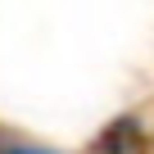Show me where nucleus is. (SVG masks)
<instances>
[{
    "label": "nucleus",
    "mask_w": 154,
    "mask_h": 154,
    "mask_svg": "<svg viewBox=\"0 0 154 154\" xmlns=\"http://www.w3.org/2000/svg\"><path fill=\"white\" fill-rule=\"evenodd\" d=\"M0 154H59V149H45V145H32V140H14V145H0Z\"/></svg>",
    "instance_id": "nucleus-1"
}]
</instances>
